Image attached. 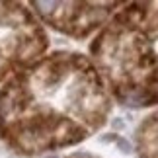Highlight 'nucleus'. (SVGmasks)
Segmentation results:
<instances>
[{"label": "nucleus", "mask_w": 158, "mask_h": 158, "mask_svg": "<svg viewBox=\"0 0 158 158\" xmlns=\"http://www.w3.org/2000/svg\"><path fill=\"white\" fill-rule=\"evenodd\" d=\"M55 6H57V2H41V0H39V2H35V8H37L41 14H49Z\"/></svg>", "instance_id": "f257e3e1"}, {"label": "nucleus", "mask_w": 158, "mask_h": 158, "mask_svg": "<svg viewBox=\"0 0 158 158\" xmlns=\"http://www.w3.org/2000/svg\"><path fill=\"white\" fill-rule=\"evenodd\" d=\"M117 144H119V148L123 150V152H129V150H131V144L127 143L125 139H119V141H117Z\"/></svg>", "instance_id": "f03ea898"}]
</instances>
